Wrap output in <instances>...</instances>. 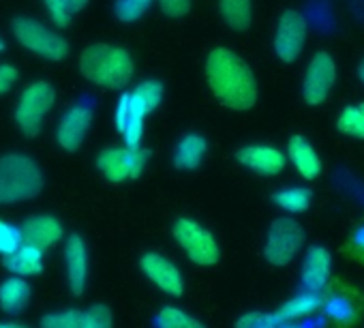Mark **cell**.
<instances>
[{
    "label": "cell",
    "instance_id": "22",
    "mask_svg": "<svg viewBox=\"0 0 364 328\" xmlns=\"http://www.w3.org/2000/svg\"><path fill=\"white\" fill-rule=\"evenodd\" d=\"M208 154V142L200 133H189L176 144L173 150V166L182 172L198 170Z\"/></svg>",
    "mask_w": 364,
    "mask_h": 328
},
{
    "label": "cell",
    "instance_id": "13",
    "mask_svg": "<svg viewBox=\"0 0 364 328\" xmlns=\"http://www.w3.org/2000/svg\"><path fill=\"white\" fill-rule=\"evenodd\" d=\"M90 125H92V107L88 103H75L63 114L56 129V142L60 144L63 150L75 152L82 148L90 131Z\"/></svg>",
    "mask_w": 364,
    "mask_h": 328
},
{
    "label": "cell",
    "instance_id": "21",
    "mask_svg": "<svg viewBox=\"0 0 364 328\" xmlns=\"http://www.w3.org/2000/svg\"><path fill=\"white\" fill-rule=\"evenodd\" d=\"M33 298V287L28 279L11 275L3 283H0V311L7 315H18L22 313Z\"/></svg>",
    "mask_w": 364,
    "mask_h": 328
},
{
    "label": "cell",
    "instance_id": "10",
    "mask_svg": "<svg viewBox=\"0 0 364 328\" xmlns=\"http://www.w3.org/2000/svg\"><path fill=\"white\" fill-rule=\"evenodd\" d=\"M336 82V65L334 58L328 52H317L311 56L304 80H302V97L309 105L323 103Z\"/></svg>",
    "mask_w": 364,
    "mask_h": 328
},
{
    "label": "cell",
    "instance_id": "7",
    "mask_svg": "<svg viewBox=\"0 0 364 328\" xmlns=\"http://www.w3.org/2000/svg\"><path fill=\"white\" fill-rule=\"evenodd\" d=\"M56 103V92L54 86L48 82H33L24 88L18 105H16V125L26 137H35L41 127L46 116Z\"/></svg>",
    "mask_w": 364,
    "mask_h": 328
},
{
    "label": "cell",
    "instance_id": "4",
    "mask_svg": "<svg viewBox=\"0 0 364 328\" xmlns=\"http://www.w3.org/2000/svg\"><path fill=\"white\" fill-rule=\"evenodd\" d=\"M171 236L176 245L182 249V253L191 260V264L200 268H210L219 264L221 260V247L215 234L204 228L200 221L189 219V217H180L171 226Z\"/></svg>",
    "mask_w": 364,
    "mask_h": 328
},
{
    "label": "cell",
    "instance_id": "1",
    "mask_svg": "<svg viewBox=\"0 0 364 328\" xmlns=\"http://www.w3.org/2000/svg\"><path fill=\"white\" fill-rule=\"evenodd\" d=\"M206 80L213 95L230 110L245 112L257 101V80L251 67L228 48H217L208 54Z\"/></svg>",
    "mask_w": 364,
    "mask_h": 328
},
{
    "label": "cell",
    "instance_id": "5",
    "mask_svg": "<svg viewBox=\"0 0 364 328\" xmlns=\"http://www.w3.org/2000/svg\"><path fill=\"white\" fill-rule=\"evenodd\" d=\"M148 150L137 146V148H129V146H112L99 152L97 157V170L101 172V176L107 183L120 185V183H129V181H137L146 166H148Z\"/></svg>",
    "mask_w": 364,
    "mask_h": 328
},
{
    "label": "cell",
    "instance_id": "3",
    "mask_svg": "<svg viewBox=\"0 0 364 328\" xmlns=\"http://www.w3.org/2000/svg\"><path fill=\"white\" fill-rule=\"evenodd\" d=\"M43 185V172L31 157L18 152L0 157V206L28 202L41 194Z\"/></svg>",
    "mask_w": 364,
    "mask_h": 328
},
{
    "label": "cell",
    "instance_id": "2",
    "mask_svg": "<svg viewBox=\"0 0 364 328\" xmlns=\"http://www.w3.org/2000/svg\"><path fill=\"white\" fill-rule=\"evenodd\" d=\"M80 71L88 82L103 86V88L118 90L129 84V80L133 78L135 65L127 50L105 46V43H95L82 52Z\"/></svg>",
    "mask_w": 364,
    "mask_h": 328
},
{
    "label": "cell",
    "instance_id": "15",
    "mask_svg": "<svg viewBox=\"0 0 364 328\" xmlns=\"http://www.w3.org/2000/svg\"><path fill=\"white\" fill-rule=\"evenodd\" d=\"M146 110L131 92H122L116 105V129L124 139V146L137 148L144 139V118Z\"/></svg>",
    "mask_w": 364,
    "mask_h": 328
},
{
    "label": "cell",
    "instance_id": "26",
    "mask_svg": "<svg viewBox=\"0 0 364 328\" xmlns=\"http://www.w3.org/2000/svg\"><path fill=\"white\" fill-rule=\"evenodd\" d=\"M84 326H86V309H77V307L50 311L39 322V328H84Z\"/></svg>",
    "mask_w": 364,
    "mask_h": 328
},
{
    "label": "cell",
    "instance_id": "38",
    "mask_svg": "<svg viewBox=\"0 0 364 328\" xmlns=\"http://www.w3.org/2000/svg\"><path fill=\"white\" fill-rule=\"evenodd\" d=\"M353 245H355V249H360L364 253V226L353 232Z\"/></svg>",
    "mask_w": 364,
    "mask_h": 328
},
{
    "label": "cell",
    "instance_id": "20",
    "mask_svg": "<svg viewBox=\"0 0 364 328\" xmlns=\"http://www.w3.org/2000/svg\"><path fill=\"white\" fill-rule=\"evenodd\" d=\"M321 305H323L321 292L302 290L300 294L285 300L277 311H272V317H274V322H298V319L311 317L317 311H321Z\"/></svg>",
    "mask_w": 364,
    "mask_h": 328
},
{
    "label": "cell",
    "instance_id": "37",
    "mask_svg": "<svg viewBox=\"0 0 364 328\" xmlns=\"http://www.w3.org/2000/svg\"><path fill=\"white\" fill-rule=\"evenodd\" d=\"M270 328H326V322L323 317H304V319H298V322H274Z\"/></svg>",
    "mask_w": 364,
    "mask_h": 328
},
{
    "label": "cell",
    "instance_id": "35",
    "mask_svg": "<svg viewBox=\"0 0 364 328\" xmlns=\"http://www.w3.org/2000/svg\"><path fill=\"white\" fill-rule=\"evenodd\" d=\"M159 7L169 18H182L191 11V0H159Z\"/></svg>",
    "mask_w": 364,
    "mask_h": 328
},
{
    "label": "cell",
    "instance_id": "27",
    "mask_svg": "<svg viewBox=\"0 0 364 328\" xmlns=\"http://www.w3.org/2000/svg\"><path fill=\"white\" fill-rule=\"evenodd\" d=\"M336 129L349 137L364 139V103L345 105L336 118Z\"/></svg>",
    "mask_w": 364,
    "mask_h": 328
},
{
    "label": "cell",
    "instance_id": "40",
    "mask_svg": "<svg viewBox=\"0 0 364 328\" xmlns=\"http://www.w3.org/2000/svg\"><path fill=\"white\" fill-rule=\"evenodd\" d=\"M0 328H31V326H26V324H20V322H0Z\"/></svg>",
    "mask_w": 364,
    "mask_h": 328
},
{
    "label": "cell",
    "instance_id": "28",
    "mask_svg": "<svg viewBox=\"0 0 364 328\" xmlns=\"http://www.w3.org/2000/svg\"><path fill=\"white\" fill-rule=\"evenodd\" d=\"M321 309H323L326 317L334 319L336 324H349L355 317V309H353L351 300L341 294H332V296L323 298Z\"/></svg>",
    "mask_w": 364,
    "mask_h": 328
},
{
    "label": "cell",
    "instance_id": "9",
    "mask_svg": "<svg viewBox=\"0 0 364 328\" xmlns=\"http://www.w3.org/2000/svg\"><path fill=\"white\" fill-rule=\"evenodd\" d=\"M139 270L141 275L163 294L171 298H180L187 290V281L182 270L163 253L148 251L139 258Z\"/></svg>",
    "mask_w": 364,
    "mask_h": 328
},
{
    "label": "cell",
    "instance_id": "30",
    "mask_svg": "<svg viewBox=\"0 0 364 328\" xmlns=\"http://www.w3.org/2000/svg\"><path fill=\"white\" fill-rule=\"evenodd\" d=\"M150 5H152V0H116L114 11L120 22L129 24V22L139 20L148 11Z\"/></svg>",
    "mask_w": 364,
    "mask_h": 328
},
{
    "label": "cell",
    "instance_id": "32",
    "mask_svg": "<svg viewBox=\"0 0 364 328\" xmlns=\"http://www.w3.org/2000/svg\"><path fill=\"white\" fill-rule=\"evenodd\" d=\"M43 5L48 9V16L50 20L56 24V26H69L71 20H73V9L69 5V0H43Z\"/></svg>",
    "mask_w": 364,
    "mask_h": 328
},
{
    "label": "cell",
    "instance_id": "29",
    "mask_svg": "<svg viewBox=\"0 0 364 328\" xmlns=\"http://www.w3.org/2000/svg\"><path fill=\"white\" fill-rule=\"evenodd\" d=\"M131 95L139 101V105L146 112H152V110H156L161 105L165 90H163V84L161 82H156V80H144V82H139L131 90Z\"/></svg>",
    "mask_w": 364,
    "mask_h": 328
},
{
    "label": "cell",
    "instance_id": "25",
    "mask_svg": "<svg viewBox=\"0 0 364 328\" xmlns=\"http://www.w3.org/2000/svg\"><path fill=\"white\" fill-rule=\"evenodd\" d=\"M274 204L289 215H300L311 206V191L306 187H285L272 196Z\"/></svg>",
    "mask_w": 364,
    "mask_h": 328
},
{
    "label": "cell",
    "instance_id": "23",
    "mask_svg": "<svg viewBox=\"0 0 364 328\" xmlns=\"http://www.w3.org/2000/svg\"><path fill=\"white\" fill-rule=\"evenodd\" d=\"M152 324H154V328H206L204 322H200L193 313H189L182 307H176V305L161 307L154 313Z\"/></svg>",
    "mask_w": 364,
    "mask_h": 328
},
{
    "label": "cell",
    "instance_id": "12",
    "mask_svg": "<svg viewBox=\"0 0 364 328\" xmlns=\"http://www.w3.org/2000/svg\"><path fill=\"white\" fill-rule=\"evenodd\" d=\"M63 260H65V277H67V287L71 294L82 296L88 287V277H90V258H88V247L86 240L80 234H71L65 240L63 249Z\"/></svg>",
    "mask_w": 364,
    "mask_h": 328
},
{
    "label": "cell",
    "instance_id": "41",
    "mask_svg": "<svg viewBox=\"0 0 364 328\" xmlns=\"http://www.w3.org/2000/svg\"><path fill=\"white\" fill-rule=\"evenodd\" d=\"M358 75H360V80L364 82V60L360 63V67H358Z\"/></svg>",
    "mask_w": 364,
    "mask_h": 328
},
{
    "label": "cell",
    "instance_id": "39",
    "mask_svg": "<svg viewBox=\"0 0 364 328\" xmlns=\"http://www.w3.org/2000/svg\"><path fill=\"white\" fill-rule=\"evenodd\" d=\"M86 3H88V0H69V5H71L73 11H82L86 7Z\"/></svg>",
    "mask_w": 364,
    "mask_h": 328
},
{
    "label": "cell",
    "instance_id": "6",
    "mask_svg": "<svg viewBox=\"0 0 364 328\" xmlns=\"http://www.w3.org/2000/svg\"><path fill=\"white\" fill-rule=\"evenodd\" d=\"M14 37L28 52H33L46 60H63L69 54L67 39L58 31H54L33 18L14 20Z\"/></svg>",
    "mask_w": 364,
    "mask_h": 328
},
{
    "label": "cell",
    "instance_id": "14",
    "mask_svg": "<svg viewBox=\"0 0 364 328\" xmlns=\"http://www.w3.org/2000/svg\"><path fill=\"white\" fill-rule=\"evenodd\" d=\"M236 159L240 166L259 176H277L287 166V154L268 144H247L236 152Z\"/></svg>",
    "mask_w": 364,
    "mask_h": 328
},
{
    "label": "cell",
    "instance_id": "17",
    "mask_svg": "<svg viewBox=\"0 0 364 328\" xmlns=\"http://www.w3.org/2000/svg\"><path fill=\"white\" fill-rule=\"evenodd\" d=\"M20 232H22V243L35 245V247H39L43 251L52 249L54 245H58L65 238V228L54 215L28 217L20 226Z\"/></svg>",
    "mask_w": 364,
    "mask_h": 328
},
{
    "label": "cell",
    "instance_id": "31",
    "mask_svg": "<svg viewBox=\"0 0 364 328\" xmlns=\"http://www.w3.org/2000/svg\"><path fill=\"white\" fill-rule=\"evenodd\" d=\"M22 245V232L20 226H14L5 219H0V255H9Z\"/></svg>",
    "mask_w": 364,
    "mask_h": 328
},
{
    "label": "cell",
    "instance_id": "18",
    "mask_svg": "<svg viewBox=\"0 0 364 328\" xmlns=\"http://www.w3.org/2000/svg\"><path fill=\"white\" fill-rule=\"evenodd\" d=\"M287 161L304 181H315L321 174V159H319L317 150L313 148V144L302 135H294L289 139Z\"/></svg>",
    "mask_w": 364,
    "mask_h": 328
},
{
    "label": "cell",
    "instance_id": "24",
    "mask_svg": "<svg viewBox=\"0 0 364 328\" xmlns=\"http://www.w3.org/2000/svg\"><path fill=\"white\" fill-rule=\"evenodd\" d=\"M219 11L232 31H247L253 20L251 0H219Z\"/></svg>",
    "mask_w": 364,
    "mask_h": 328
},
{
    "label": "cell",
    "instance_id": "19",
    "mask_svg": "<svg viewBox=\"0 0 364 328\" xmlns=\"http://www.w3.org/2000/svg\"><path fill=\"white\" fill-rule=\"evenodd\" d=\"M5 266L11 275L33 279V277L41 275L46 268V251L35 245L22 243L16 251L5 255Z\"/></svg>",
    "mask_w": 364,
    "mask_h": 328
},
{
    "label": "cell",
    "instance_id": "42",
    "mask_svg": "<svg viewBox=\"0 0 364 328\" xmlns=\"http://www.w3.org/2000/svg\"><path fill=\"white\" fill-rule=\"evenodd\" d=\"M5 50V43H3V39H0V52H3Z\"/></svg>",
    "mask_w": 364,
    "mask_h": 328
},
{
    "label": "cell",
    "instance_id": "33",
    "mask_svg": "<svg viewBox=\"0 0 364 328\" xmlns=\"http://www.w3.org/2000/svg\"><path fill=\"white\" fill-rule=\"evenodd\" d=\"M84 328H116L114 313L105 305H92L86 309V326Z\"/></svg>",
    "mask_w": 364,
    "mask_h": 328
},
{
    "label": "cell",
    "instance_id": "11",
    "mask_svg": "<svg viewBox=\"0 0 364 328\" xmlns=\"http://www.w3.org/2000/svg\"><path fill=\"white\" fill-rule=\"evenodd\" d=\"M306 46V20L298 11H285L274 31V52L283 63L300 58Z\"/></svg>",
    "mask_w": 364,
    "mask_h": 328
},
{
    "label": "cell",
    "instance_id": "34",
    "mask_svg": "<svg viewBox=\"0 0 364 328\" xmlns=\"http://www.w3.org/2000/svg\"><path fill=\"white\" fill-rule=\"evenodd\" d=\"M274 324L272 313H264V311H249L245 315H240L234 324V328H270Z\"/></svg>",
    "mask_w": 364,
    "mask_h": 328
},
{
    "label": "cell",
    "instance_id": "16",
    "mask_svg": "<svg viewBox=\"0 0 364 328\" xmlns=\"http://www.w3.org/2000/svg\"><path fill=\"white\" fill-rule=\"evenodd\" d=\"M330 277H332V253L321 245L309 247L300 268L302 287L309 292H321L328 285Z\"/></svg>",
    "mask_w": 364,
    "mask_h": 328
},
{
    "label": "cell",
    "instance_id": "36",
    "mask_svg": "<svg viewBox=\"0 0 364 328\" xmlns=\"http://www.w3.org/2000/svg\"><path fill=\"white\" fill-rule=\"evenodd\" d=\"M18 69L11 67V65H0V95L9 92L16 84H18Z\"/></svg>",
    "mask_w": 364,
    "mask_h": 328
},
{
    "label": "cell",
    "instance_id": "8",
    "mask_svg": "<svg viewBox=\"0 0 364 328\" xmlns=\"http://www.w3.org/2000/svg\"><path fill=\"white\" fill-rule=\"evenodd\" d=\"M302 245H304L302 226L291 217H279L270 223V230L266 234L264 258L268 260V264L281 268L294 262Z\"/></svg>",
    "mask_w": 364,
    "mask_h": 328
}]
</instances>
